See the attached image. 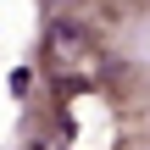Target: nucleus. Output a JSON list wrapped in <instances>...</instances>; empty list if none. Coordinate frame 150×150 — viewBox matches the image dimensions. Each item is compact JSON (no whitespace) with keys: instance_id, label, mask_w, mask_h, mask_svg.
Instances as JSON below:
<instances>
[{"instance_id":"f03ea898","label":"nucleus","mask_w":150,"mask_h":150,"mask_svg":"<svg viewBox=\"0 0 150 150\" xmlns=\"http://www.w3.org/2000/svg\"><path fill=\"white\" fill-rule=\"evenodd\" d=\"M39 150H67V145H39Z\"/></svg>"},{"instance_id":"f257e3e1","label":"nucleus","mask_w":150,"mask_h":150,"mask_svg":"<svg viewBox=\"0 0 150 150\" xmlns=\"http://www.w3.org/2000/svg\"><path fill=\"white\" fill-rule=\"evenodd\" d=\"M45 50H50V67H61L67 78H95V72H100V45H95V33H83L72 17L50 22Z\"/></svg>"}]
</instances>
